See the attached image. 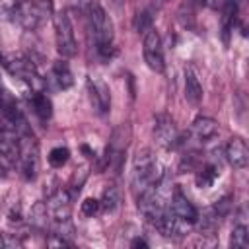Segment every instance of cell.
I'll return each mask as SVG.
<instances>
[{
	"mask_svg": "<svg viewBox=\"0 0 249 249\" xmlns=\"http://www.w3.org/2000/svg\"><path fill=\"white\" fill-rule=\"evenodd\" d=\"M88 19H89V27H91V33H93V39H95L97 53L103 58H109L113 54V39H115L111 18L107 16V12L97 2H89Z\"/></svg>",
	"mask_w": 249,
	"mask_h": 249,
	"instance_id": "6da1fadb",
	"label": "cell"
},
{
	"mask_svg": "<svg viewBox=\"0 0 249 249\" xmlns=\"http://www.w3.org/2000/svg\"><path fill=\"white\" fill-rule=\"evenodd\" d=\"M165 173L158 167V161L152 154V150L144 148L138 150V154L134 156V163H132V189L136 195H140L142 191L154 187Z\"/></svg>",
	"mask_w": 249,
	"mask_h": 249,
	"instance_id": "7a4b0ae2",
	"label": "cell"
},
{
	"mask_svg": "<svg viewBox=\"0 0 249 249\" xmlns=\"http://www.w3.org/2000/svg\"><path fill=\"white\" fill-rule=\"evenodd\" d=\"M19 140V158L18 165L21 169V175L25 179H35L39 173V144L31 128H25L18 132Z\"/></svg>",
	"mask_w": 249,
	"mask_h": 249,
	"instance_id": "3957f363",
	"label": "cell"
},
{
	"mask_svg": "<svg viewBox=\"0 0 249 249\" xmlns=\"http://www.w3.org/2000/svg\"><path fill=\"white\" fill-rule=\"evenodd\" d=\"M54 37H56V51L62 58H72L78 53V43L74 37V27L70 18L64 12L54 16Z\"/></svg>",
	"mask_w": 249,
	"mask_h": 249,
	"instance_id": "277c9868",
	"label": "cell"
},
{
	"mask_svg": "<svg viewBox=\"0 0 249 249\" xmlns=\"http://www.w3.org/2000/svg\"><path fill=\"white\" fill-rule=\"evenodd\" d=\"M19 140L18 132L8 124L0 128V171H12L18 165Z\"/></svg>",
	"mask_w": 249,
	"mask_h": 249,
	"instance_id": "5b68a950",
	"label": "cell"
},
{
	"mask_svg": "<svg viewBox=\"0 0 249 249\" xmlns=\"http://www.w3.org/2000/svg\"><path fill=\"white\" fill-rule=\"evenodd\" d=\"M154 138L165 150L177 148L181 144V136H179V130L175 126V121L167 113H160L154 119Z\"/></svg>",
	"mask_w": 249,
	"mask_h": 249,
	"instance_id": "8992f818",
	"label": "cell"
},
{
	"mask_svg": "<svg viewBox=\"0 0 249 249\" xmlns=\"http://www.w3.org/2000/svg\"><path fill=\"white\" fill-rule=\"evenodd\" d=\"M142 53H144V60L148 64L150 70L154 72H163L165 62H163V49H161V39L158 35V31L152 27L144 33V41H142Z\"/></svg>",
	"mask_w": 249,
	"mask_h": 249,
	"instance_id": "52a82bcc",
	"label": "cell"
},
{
	"mask_svg": "<svg viewBox=\"0 0 249 249\" xmlns=\"http://www.w3.org/2000/svg\"><path fill=\"white\" fill-rule=\"evenodd\" d=\"M43 14H45V4H37L35 0H18L12 8L14 19L25 29H35Z\"/></svg>",
	"mask_w": 249,
	"mask_h": 249,
	"instance_id": "ba28073f",
	"label": "cell"
},
{
	"mask_svg": "<svg viewBox=\"0 0 249 249\" xmlns=\"http://www.w3.org/2000/svg\"><path fill=\"white\" fill-rule=\"evenodd\" d=\"M6 70L14 76V78H19L23 80L25 84H29L33 88V91L41 89L43 88V80L35 68V64L29 60V58H23V56H16L12 58L10 62H6Z\"/></svg>",
	"mask_w": 249,
	"mask_h": 249,
	"instance_id": "9c48e42d",
	"label": "cell"
},
{
	"mask_svg": "<svg viewBox=\"0 0 249 249\" xmlns=\"http://www.w3.org/2000/svg\"><path fill=\"white\" fill-rule=\"evenodd\" d=\"M88 93H89L91 107L97 115L109 113V109H111V91H109V86L101 78H97V76L88 78Z\"/></svg>",
	"mask_w": 249,
	"mask_h": 249,
	"instance_id": "30bf717a",
	"label": "cell"
},
{
	"mask_svg": "<svg viewBox=\"0 0 249 249\" xmlns=\"http://www.w3.org/2000/svg\"><path fill=\"white\" fill-rule=\"evenodd\" d=\"M72 196L66 189H56L49 195L47 198V210L49 216L53 218V222H62V220H70V212H72Z\"/></svg>",
	"mask_w": 249,
	"mask_h": 249,
	"instance_id": "8fae6325",
	"label": "cell"
},
{
	"mask_svg": "<svg viewBox=\"0 0 249 249\" xmlns=\"http://www.w3.org/2000/svg\"><path fill=\"white\" fill-rule=\"evenodd\" d=\"M167 208L185 224L193 226L196 224V218H198V210L193 206V202L179 191V189H173L171 196H169V202H167Z\"/></svg>",
	"mask_w": 249,
	"mask_h": 249,
	"instance_id": "7c38bea8",
	"label": "cell"
},
{
	"mask_svg": "<svg viewBox=\"0 0 249 249\" xmlns=\"http://www.w3.org/2000/svg\"><path fill=\"white\" fill-rule=\"evenodd\" d=\"M226 160L233 169H245L249 163V150L243 138H231L226 146Z\"/></svg>",
	"mask_w": 249,
	"mask_h": 249,
	"instance_id": "4fadbf2b",
	"label": "cell"
},
{
	"mask_svg": "<svg viewBox=\"0 0 249 249\" xmlns=\"http://www.w3.org/2000/svg\"><path fill=\"white\" fill-rule=\"evenodd\" d=\"M185 97L193 105L200 103V99H202V84L193 66H185Z\"/></svg>",
	"mask_w": 249,
	"mask_h": 249,
	"instance_id": "5bb4252c",
	"label": "cell"
},
{
	"mask_svg": "<svg viewBox=\"0 0 249 249\" xmlns=\"http://www.w3.org/2000/svg\"><path fill=\"white\" fill-rule=\"evenodd\" d=\"M237 12H239V0H224V4H222V35H224L226 43L233 29L235 19H237Z\"/></svg>",
	"mask_w": 249,
	"mask_h": 249,
	"instance_id": "9a60e30c",
	"label": "cell"
},
{
	"mask_svg": "<svg viewBox=\"0 0 249 249\" xmlns=\"http://www.w3.org/2000/svg\"><path fill=\"white\" fill-rule=\"evenodd\" d=\"M218 132V124L214 119L210 117H196L193 121V134L200 140V142H208L210 138H214Z\"/></svg>",
	"mask_w": 249,
	"mask_h": 249,
	"instance_id": "2e32d148",
	"label": "cell"
},
{
	"mask_svg": "<svg viewBox=\"0 0 249 249\" xmlns=\"http://www.w3.org/2000/svg\"><path fill=\"white\" fill-rule=\"evenodd\" d=\"M29 103H31V107H33V113H35L41 121H49V119H51V115H53V103H51V99H49L41 89H37V91L31 93Z\"/></svg>",
	"mask_w": 249,
	"mask_h": 249,
	"instance_id": "e0dca14e",
	"label": "cell"
},
{
	"mask_svg": "<svg viewBox=\"0 0 249 249\" xmlns=\"http://www.w3.org/2000/svg\"><path fill=\"white\" fill-rule=\"evenodd\" d=\"M51 76H53V80L56 82V86H58L60 89H68V88L74 84L72 72H70L68 64L62 62V60H56V62L53 64V72H51Z\"/></svg>",
	"mask_w": 249,
	"mask_h": 249,
	"instance_id": "ac0fdd59",
	"label": "cell"
},
{
	"mask_svg": "<svg viewBox=\"0 0 249 249\" xmlns=\"http://www.w3.org/2000/svg\"><path fill=\"white\" fill-rule=\"evenodd\" d=\"M218 175H220V167H218V165H214V163L202 165V167L196 171V177H195L196 187H198V189H208V187H212L214 181L218 179Z\"/></svg>",
	"mask_w": 249,
	"mask_h": 249,
	"instance_id": "d6986e66",
	"label": "cell"
},
{
	"mask_svg": "<svg viewBox=\"0 0 249 249\" xmlns=\"http://www.w3.org/2000/svg\"><path fill=\"white\" fill-rule=\"evenodd\" d=\"M119 204H121V191H119L115 185H109V187L103 191V196H101V200H99V206H101V210H105V212H113Z\"/></svg>",
	"mask_w": 249,
	"mask_h": 249,
	"instance_id": "ffe728a7",
	"label": "cell"
},
{
	"mask_svg": "<svg viewBox=\"0 0 249 249\" xmlns=\"http://www.w3.org/2000/svg\"><path fill=\"white\" fill-rule=\"evenodd\" d=\"M230 245L235 249H247L249 247V231L245 224H235L231 230V237H230Z\"/></svg>",
	"mask_w": 249,
	"mask_h": 249,
	"instance_id": "44dd1931",
	"label": "cell"
},
{
	"mask_svg": "<svg viewBox=\"0 0 249 249\" xmlns=\"http://www.w3.org/2000/svg\"><path fill=\"white\" fill-rule=\"evenodd\" d=\"M68 158H70V150L64 146H56L49 152V163L53 167H62L68 161Z\"/></svg>",
	"mask_w": 249,
	"mask_h": 249,
	"instance_id": "7402d4cb",
	"label": "cell"
},
{
	"mask_svg": "<svg viewBox=\"0 0 249 249\" xmlns=\"http://www.w3.org/2000/svg\"><path fill=\"white\" fill-rule=\"evenodd\" d=\"M80 210H82V214H84V216H95V214L101 210V206H99V200H97V198L88 196V198H84V202H82Z\"/></svg>",
	"mask_w": 249,
	"mask_h": 249,
	"instance_id": "603a6c76",
	"label": "cell"
},
{
	"mask_svg": "<svg viewBox=\"0 0 249 249\" xmlns=\"http://www.w3.org/2000/svg\"><path fill=\"white\" fill-rule=\"evenodd\" d=\"M132 247H148V243H146L144 239H140V237H138V239H134V241H132Z\"/></svg>",
	"mask_w": 249,
	"mask_h": 249,
	"instance_id": "cb8c5ba5",
	"label": "cell"
},
{
	"mask_svg": "<svg viewBox=\"0 0 249 249\" xmlns=\"http://www.w3.org/2000/svg\"><path fill=\"white\" fill-rule=\"evenodd\" d=\"M111 2H113V4H115V6H119V4H121V2H123V0H111Z\"/></svg>",
	"mask_w": 249,
	"mask_h": 249,
	"instance_id": "d4e9b609",
	"label": "cell"
},
{
	"mask_svg": "<svg viewBox=\"0 0 249 249\" xmlns=\"http://www.w3.org/2000/svg\"><path fill=\"white\" fill-rule=\"evenodd\" d=\"M0 62H2V53H0Z\"/></svg>",
	"mask_w": 249,
	"mask_h": 249,
	"instance_id": "484cf974",
	"label": "cell"
}]
</instances>
